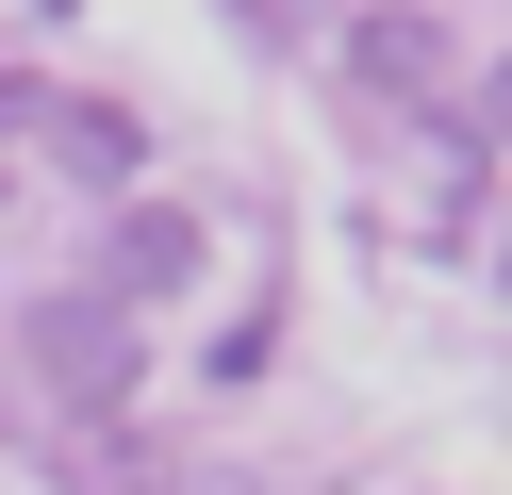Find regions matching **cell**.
Returning a JSON list of instances; mask_svg holds the SVG:
<instances>
[{
    "label": "cell",
    "mask_w": 512,
    "mask_h": 495,
    "mask_svg": "<svg viewBox=\"0 0 512 495\" xmlns=\"http://www.w3.org/2000/svg\"><path fill=\"white\" fill-rule=\"evenodd\" d=\"M34 363L67 396H116V380H133V314H116V297H50V314H34Z\"/></svg>",
    "instance_id": "obj_1"
},
{
    "label": "cell",
    "mask_w": 512,
    "mask_h": 495,
    "mask_svg": "<svg viewBox=\"0 0 512 495\" xmlns=\"http://www.w3.org/2000/svg\"><path fill=\"white\" fill-rule=\"evenodd\" d=\"M347 83L430 99V83H446V33H430V17H364V33H347Z\"/></svg>",
    "instance_id": "obj_2"
},
{
    "label": "cell",
    "mask_w": 512,
    "mask_h": 495,
    "mask_svg": "<svg viewBox=\"0 0 512 495\" xmlns=\"http://www.w3.org/2000/svg\"><path fill=\"white\" fill-rule=\"evenodd\" d=\"M182 264H199V231H182V215H133V248H116V297H166Z\"/></svg>",
    "instance_id": "obj_3"
},
{
    "label": "cell",
    "mask_w": 512,
    "mask_h": 495,
    "mask_svg": "<svg viewBox=\"0 0 512 495\" xmlns=\"http://www.w3.org/2000/svg\"><path fill=\"white\" fill-rule=\"evenodd\" d=\"M248 17H265V33H314V17H331V0H248Z\"/></svg>",
    "instance_id": "obj_4"
}]
</instances>
